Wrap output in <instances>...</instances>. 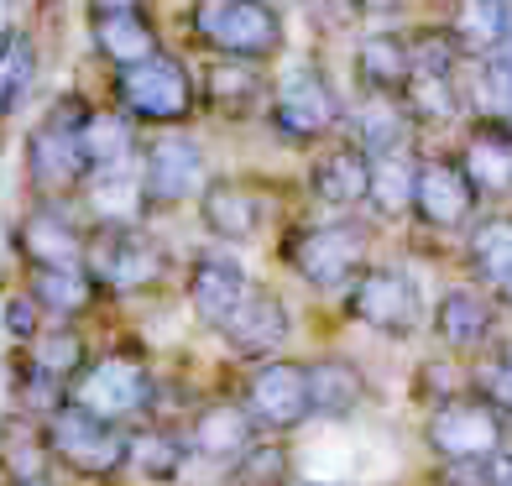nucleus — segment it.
<instances>
[{"label": "nucleus", "mask_w": 512, "mask_h": 486, "mask_svg": "<svg viewBox=\"0 0 512 486\" xmlns=\"http://www.w3.org/2000/svg\"><path fill=\"white\" fill-rule=\"evenodd\" d=\"M267 121L288 147H314L345 121V105L314 63H293L267 95Z\"/></svg>", "instance_id": "nucleus-11"}, {"label": "nucleus", "mask_w": 512, "mask_h": 486, "mask_svg": "<svg viewBox=\"0 0 512 486\" xmlns=\"http://www.w3.org/2000/svg\"><path fill=\"white\" fill-rule=\"evenodd\" d=\"M37 68H42V58H37L32 32H21V27L0 32V121H6V115L32 95Z\"/></svg>", "instance_id": "nucleus-36"}, {"label": "nucleus", "mask_w": 512, "mask_h": 486, "mask_svg": "<svg viewBox=\"0 0 512 486\" xmlns=\"http://www.w3.org/2000/svg\"><path fill=\"white\" fill-rule=\"evenodd\" d=\"M277 262L309 293H345L371 267V236L351 215L298 220L277 236Z\"/></svg>", "instance_id": "nucleus-3"}, {"label": "nucleus", "mask_w": 512, "mask_h": 486, "mask_svg": "<svg viewBox=\"0 0 512 486\" xmlns=\"http://www.w3.org/2000/svg\"><path fill=\"white\" fill-rule=\"evenodd\" d=\"M0 392H6V408H21L32 419H48L68 403V387L48 382L21 351H6V361H0Z\"/></svg>", "instance_id": "nucleus-35"}, {"label": "nucleus", "mask_w": 512, "mask_h": 486, "mask_svg": "<svg viewBox=\"0 0 512 486\" xmlns=\"http://www.w3.org/2000/svg\"><path fill=\"white\" fill-rule=\"evenodd\" d=\"M194 42L215 58H241V63H267L283 53V16L272 0H199L189 11Z\"/></svg>", "instance_id": "nucleus-7"}, {"label": "nucleus", "mask_w": 512, "mask_h": 486, "mask_svg": "<svg viewBox=\"0 0 512 486\" xmlns=\"http://www.w3.org/2000/svg\"><path fill=\"white\" fill-rule=\"evenodd\" d=\"M413 215L429 230H465L476 215V189L455 157H424L413 173Z\"/></svg>", "instance_id": "nucleus-19"}, {"label": "nucleus", "mask_w": 512, "mask_h": 486, "mask_svg": "<svg viewBox=\"0 0 512 486\" xmlns=\"http://www.w3.org/2000/svg\"><path fill=\"white\" fill-rule=\"evenodd\" d=\"M110 95L115 110L136 126H157V131H183L199 115V95H194V74L189 63L173 58L162 48L147 63H131V68H115L110 79Z\"/></svg>", "instance_id": "nucleus-5"}, {"label": "nucleus", "mask_w": 512, "mask_h": 486, "mask_svg": "<svg viewBox=\"0 0 512 486\" xmlns=\"http://www.w3.org/2000/svg\"><path fill=\"white\" fill-rule=\"evenodd\" d=\"M89 48L110 68H131L162 53V32L147 21V11H121V16H89Z\"/></svg>", "instance_id": "nucleus-27"}, {"label": "nucleus", "mask_w": 512, "mask_h": 486, "mask_svg": "<svg viewBox=\"0 0 512 486\" xmlns=\"http://www.w3.org/2000/svg\"><path fill=\"white\" fill-rule=\"evenodd\" d=\"M84 267L110 304L157 298L173 283V251L147 225H84Z\"/></svg>", "instance_id": "nucleus-2"}, {"label": "nucleus", "mask_w": 512, "mask_h": 486, "mask_svg": "<svg viewBox=\"0 0 512 486\" xmlns=\"http://www.w3.org/2000/svg\"><path fill=\"white\" fill-rule=\"evenodd\" d=\"M450 37L460 42V53L492 58L512 37V0H455Z\"/></svg>", "instance_id": "nucleus-32"}, {"label": "nucleus", "mask_w": 512, "mask_h": 486, "mask_svg": "<svg viewBox=\"0 0 512 486\" xmlns=\"http://www.w3.org/2000/svg\"><path fill=\"white\" fill-rule=\"evenodd\" d=\"M340 309L351 324L382 335V340H413L429 324V304H424V283L408 267H387L371 262L351 288L340 293Z\"/></svg>", "instance_id": "nucleus-6"}, {"label": "nucleus", "mask_w": 512, "mask_h": 486, "mask_svg": "<svg viewBox=\"0 0 512 486\" xmlns=\"http://www.w3.org/2000/svg\"><path fill=\"white\" fill-rule=\"evenodd\" d=\"M42 324H48V314H42V304L27 293V283H11L6 293H0V335H6L11 351L32 345L42 335Z\"/></svg>", "instance_id": "nucleus-38"}, {"label": "nucleus", "mask_w": 512, "mask_h": 486, "mask_svg": "<svg viewBox=\"0 0 512 486\" xmlns=\"http://www.w3.org/2000/svg\"><path fill=\"white\" fill-rule=\"evenodd\" d=\"M465 476H471V486H512V445H502L497 455L476 460Z\"/></svg>", "instance_id": "nucleus-40"}, {"label": "nucleus", "mask_w": 512, "mask_h": 486, "mask_svg": "<svg viewBox=\"0 0 512 486\" xmlns=\"http://www.w3.org/2000/svg\"><path fill=\"white\" fill-rule=\"evenodd\" d=\"M492 63H497V74H502V79L512 84V37H507V42H502V48L492 53Z\"/></svg>", "instance_id": "nucleus-43"}, {"label": "nucleus", "mask_w": 512, "mask_h": 486, "mask_svg": "<svg viewBox=\"0 0 512 486\" xmlns=\"http://www.w3.org/2000/svg\"><path fill=\"white\" fill-rule=\"evenodd\" d=\"M37 476H53L48 424L21 408H0V486L37 481Z\"/></svg>", "instance_id": "nucleus-26"}, {"label": "nucleus", "mask_w": 512, "mask_h": 486, "mask_svg": "<svg viewBox=\"0 0 512 486\" xmlns=\"http://www.w3.org/2000/svg\"><path fill=\"white\" fill-rule=\"evenodd\" d=\"M89 115V100L79 95H58L42 121L27 131V189L32 204H58V210H74L79 189L89 178V162L79 147V126Z\"/></svg>", "instance_id": "nucleus-4"}, {"label": "nucleus", "mask_w": 512, "mask_h": 486, "mask_svg": "<svg viewBox=\"0 0 512 486\" xmlns=\"http://www.w3.org/2000/svg\"><path fill=\"white\" fill-rule=\"evenodd\" d=\"M79 147H84L89 173H95V168H115V162H136V157H142V126L126 121L115 105H105V110L89 105L84 126H79Z\"/></svg>", "instance_id": "nucleus-31"}, {"label": "nucleus", "mask_w": 512, "mask_h": 486, "mask_svg": "<svg viewBox=\"0 0 512 486\" xmlns=\"http://www.w3.org/2000/svg\"><path fill=\"white\" fill-rule=\"evenodd\" d=\"M194 204H199L204 236L215 241V246H225V251L251 246L256 236H262V225H267L262 194H256L251 183H241V178H209L204 194H199Z\"/></svg>", "instance_id": "nucleus-17"}, {"label": "nucleus", "mask_w": 512, "mask_h": 486, "mask_svg": "<svg viewBox=\"0 0 512 486\" xmlns=\"http://www.w3.org/2000/svg\"><path fill=\"white\" fill-rule=\"evenodd\" d=\"M356 79L366 95H387L403 100V89L413 79V58H408V37L398 32H371L356 42Z\"/></svg>", "instance_id": "nucleus-30"}, {"label": "nucleus", "mask_w": 512, "mask_h": 486, "mask_svg": "<svg viewBox=\"0 0 512 486\" xmlns=\"http://www.w3.org/2000/svg\"><path fill=\"white\" fill-rule=\"evenodd\" d=\"M298 335V314L272 283H251V293L241 298V309L230 314L215 340L225 345L230 361H267V356H288V345Z\"/></svg>", "instance_id": "nucleus-13"}, {"label": "nucleus", "mask_w": 512, "mask_h": 486, "mask_svg": "<svg viewBox=\"0 0 512 486\" xmlns=\"http://www.w3.org/2000/svg\"><path fill=\"white\" fill-rule=\"evenodd\" d=\"M183 429V445H189V455L199 460V466H236V460L262 439V429L251 424V413L241 408L236 392H204V398L178 419Z\"/></svg>", "instance_id": "nucleus-15"}, {"label": "nucleus", "mask_w": 512, "mask_h": 486, "mask_svg": "<svg viewBox=\"0 0 512 486\" xmlns=\"http://www.w3.org/2000/svg\"><path fill=\"white\" fill-rule=\"evenodd\" d=\"M16 486H68V481H63L58 471H53V476H37V481H16Z\"/></svg>", "instance_id": "nucleus-44"}, {"label": "nucleus", "mask_w": 512, "mask_h": 486, "mask_svg": "<svg viewBox=\"0 0 512 486\" xmlns=\"http://www.w3.org/2000/svg\"><path fill=\"white\" fill-rule=\"evenodd\" d=\"M309 194L324 215H351L366 204V152L351 142H335L314 157L309 168Z\"/></svg>", "instance_id": "nucleus-25"}, {"label": "nucleus", "mask_w": 512, "mask_h": 486, "mask_svg": "<svg viewBox=\"0 0 512 486\" xmlns=\"http://www.w3.org/2000/svg\"><path fill=\"white\" fill-rule=\"evenodd\" d=\"M424 445L450 471H471L476 460L507 445V419L492 403H481L476 392H455V398H439L424 413Z\"/></svg>", "instance_id": "nucleus-10"}, {"label": "nucleus", "mask_w": 512, "mask_h": 486, "mask_svg": "<svg viewBox=\"0 0 512 486\" xmlns=\"http://www.w3.org/2000/svg\"><path fill=\"white\" fill-rule=\"evenodd\" d=\"M21 283L42 304L48 324H84L89 314H100L110 304L105 288L89 277V267H42V272H27Z\"/></svg>", "instance_id": "nucleus-23"}, {"label": "nucleus", "mask_w": 512, "mask_h": 486, "mask_svg": "<svg viewBox=\"0 0 512 486\" xmlns=\"http://www.w3.org/2000/svg\"><path fill=\"white\" fill-rule=\"evenodd\" d=\"M413 173H418V157H413V152L366 157V204H371L382 220L413 215Z\"/></svg>", "instance_id": "nucleus-34"}, {"label": "nucleus", "mask_w": 512, "mask_h": 486, "mask_svg": "<svg viewBox=\"0 0 512 486\" xmlns=\"http://www.w3.org/2000/svg\"><path fill=\"white\" fill-rule=\"evenodd\" d=\"M225 486H298V466H293V445L288 439L262 434L256 445L225 466Z\"/></svg>", "instance_id": "nucleus-37"}, {"label": "nucleus", "mask_w": 512, "mask_h": 486, "mask_svg": "<svg viewBox=\"0 0 512 486\" xmlns=\"http://www.w3.org/2000/svg\"><path fill=\"white\" fill-rule=\"evenodd\" d=\"M429 330L445 351H481L497 335V304L486 298V288L455 283L439 293V304L429 309Z\"/></svg>", "instance_id": "nucleus-22"}, {"label": "nucleus", "mask_w": 512, "mask_h": 486, "mask_svg": "<svg viewBox=\"0 0 512 486\" xmlns=\"http://www.w3.org/2000/svg\"><path fill=\"white\" fill-rule=\"evenodd\" d=\"M445 486H471V481H445Z\"/></svg>", "instance_id": "nucleus-46"}, {"label": "nucleus", "mask_w": 512, "mask_h": 486, "mask_svg": "<svg viewBox=\"0 0 512 486\" xmlns=\"http://www.w3.org/2000/svg\"><path fill=\"white\" fill-rule=\"evenodd\" d=\"M79 220L84 225H147V194H142V168L136 162H115V168H95L79 189Z\"/></svg>", "instance_id": "nucleus-20"}, {"label": "nucleus", "mask_w": 512, "mask_h": 486, "mask_svg": "<svg viewBox=\"0 0 512 486\" xmlns=\"http://www.w3.org/2000/svg\"><path fill=\"white\" fill-rule=\"evenodd\" d=\"M502 126H507V136H512V115H507V121H502Z\"/></svg>", "instance_id": "nucleus-45"}, {"label": "nucleus", "mask_w": 512, "mask_h": 486, "mask_svg": "<svg viewBox=\"0 0 512 486\" xmlns=\"http://www.w3.org/2000/svg\"><path fill=\"white\" fill-rule=\"evenodd\" d=\"M241 408L251 413V424L272 434V439H293L304 424H314V403H309V377H304V356H267L251 361L236 387Z\"/></svg>", "instance_id": "nucleus-9"}, {"label": "nucleus", "mask_w": 512, "mask_h": 486, "mask_svg": "<svg viewBox=\"0 0 512 486\" xmlns=\"http://www.w3.org/2000/svg\"><path fill=\"white\" fill-rule=\"evenodd\" d=\"M455 162H460V173L471 178L476 199L481 194H492V199L512 194V136H507L502 121H481Z\"/></svg>", "instance_id": "nucleus-29"}, {"label": "nucleus", "mask_w": 512, "mask_h": 486, "mask_svg": "<svg viewBox=\"0 0 512 486\" xmlns=\"http://www.w3.org/2000/svg\"><path fill=\"white\" fill-rule=\"evenodd\" d=\"M68 403L79 413L115 429H136L152 424L162 413V372L147 351H131V345H100L95 361L68 382Z\"/></svg>", "instance_id": "nucleus-1"}, {"label": "nucleus", "mask_w": 512, "mask_h": 486, "mask_svg": "<svg viewBox=\"0 0 512 486\" xmlns=\"http://www.w3.org/2000/svg\"><path fill=\"white\" fill-rule=\"evenodd\" d=\"M356 11H371V16H387V11H403L408 0H351Z\"/></svg>", "instance_id": "nucleus-42"}, {"label": "nucleus", "mask_w": 512, "mask_h": 486, "mask_svg": "<svg viewBox=\"0 0 512 486\" xmlns=\"http://www.w3.org/2000/svg\"><path fill=\"white\" fill-rule=\"evenodd\" d=\"M408 136H413V115L403 110V100L366 95V105L351 115V147H361L366 157L408 152Z\"/></svg>", "instance_id": "nucleus-33"}, {"label": "nucleus", "mask_w": 512, "mask_h": 486, "mask_svg": "<svg viewBox=\"0 0 512 486\" xmlns=\"http://www.w3.org/2000/svg\"><path fill=\"white\" fill-rule=\"evenodd\" d=\"M48 455L53 471H63L68 481H89V486H115L126 476V429L100 424L79 413L74 403H63L58 413H48Z\"/></svg>", "instance_id": "nucleus-8"}, {"label": "nucleus", "mask_w": 512, "mask_h": 486, "mask_svg": "<svg viewBox=\"0 0 512 486\" xmlns=\"http://www.w3.org/2000/svg\"><path fill=\"white\" fill-rule=\"evenodd\" d=\"M251 267L236 257V251H225V246H204L194 251L189 262H183V277H178V288H183V304H189L194 324L204 335H215L220 324L241 309V298L251 293Z\"/></svg>", "instance_id": "nucleus-14"}, {"label": "nucleus", "mask_w": 512, "mask_h": 486, "mask_svg": "<svg viewBox=\"0 0 512 486\" xmlns=\"http://www.w3.org/2000/svg\"><path fill=\"white\" fill-rule=\"evenodd\" d=\"M89 16H121V11H147V0H84Z\"/></svg>", "instance_id": "nucleus-41"}, {"label": "nucleus", "mask_w": 512, "mask_h": 486, "mask_svg": "<svg viewBox=\"0 0 512 486\" xmlns=\"http://www.w3.org/2000/svg\"><path fill=\"white\" fill-rule=\"evenodd\" d=\"M304 377H309V403H314V419H330L345 424L356 419L371 398V382L361 372L356 356H340V351H319L304 356Z\"/></svg>", "instance_id": "nucleus-21"}, {"label": "nucleus", "mask_w": 512, "mask_h": 486, "mask_svg": "<svg viewBox=\"0 0 512 486\" xmlns=\"http://www.w3.org/2000/svg\"><path fill=\"white\" fill-rule=\"evenodd\" d=\"M11 251H16L21 272L84 267V220L74 210H58V204H32L11 225Z\"/></svg>", "instance_id": "nucleus-16"}, {"label": "nucleus", "mask_w": 512, "mask_h": 486, "mask_svg": "<svg viewBox=\"0 0 512 486\" xmlns=\"http://www.w3.org/2000/svg\"><path fill=\"white\" fill-rule=\"evenodd\" d=\"M471 392L481 403H492L502 419H512V356H497L471 372Z\"/></svg>", "instance_id": "nucleus-39"}, {"label": "nucleus", "mask_w": 512, "mask_h": 486, "mask_svg": "<svg viewBox=\"0 0 512 486\" xmlns=\"http://www.w3.org/2000/svg\"><path fill=\"white\" fill-rule=\"evenodd\" d=\"M136 168H142V194L152 215L194 204L209 183V157L189 131H157L152 142H142Z\"/></svg>", "instance_id": "nucleus-12"}, {"label": "nucleus", "mask_w": 512, "mask_h": 486, "mask_svg": "<svg viewBox=\"0 0 512 486\" xmlns=\"http://www.w3.org/2000/svg\"><path fill=\"white\" fill-rule=\"evenodd\" d=\"M199 110L225 115V121H251V115L267 110L272 79L262 63H241V58H209L204 74L194 79Z\"/></svg>", "instance_id": "nucleus-18"}, {"label": "nucleus", "mask_w": 512, "mask_h": 486, "mask_svg": "<svg viewBox=\"0 0 512 486\" xmlns=\"http://www.w3.org/2000/svg\"><path fill=\"white\" fill-rule=\"evenodd\" d=\"M95 351L100 345H95V335H89V324H42V335L32 345H21V356L58 387L74 382L84 366L95 361Z\"/></svg>", "instance_id": "nucleus-28"}, {"label": "nucleus", "mask_w": 512, "mask_h": 486, "mask_svg": "<svg viewBox=\"0 0 512 486\" xmlns=\"http://www.w3.org/2000/svg\"><path fill=\"white\" fill-rule=\"evenodd\" d=\"M189 445H183V429L168 419L136 424L126 429V476L147 481V486H173L183 471H189Z\"/></svg>", "instance_id": "nucleus-24"}]
</instances>
